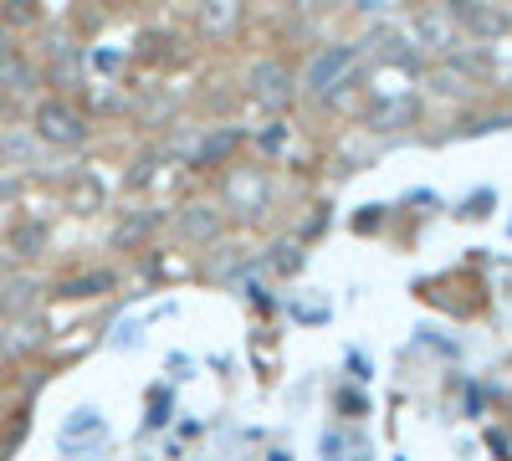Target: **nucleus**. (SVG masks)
Returning <instances> with one entry per match:
<instances>
[{
	"label": "nucleus",
	"instance_id": "f257e3e1",
	"mask_svg": "<svg viewBox=\"0 0 512 461\" xmlns=\"http://www.w3.org/2000/svg\"><path fill=\"white\" fill-rule=\"evenodd\" d=\"M31 134L36 144H52V149H77V144H88V113H82L72 98L62 93H47V98H36L31 103Z\"/></svg>",
	"mask_w": 512,
	"mask_h": 461
},
{
	"label": "nucleus",
	"instance_id": "f03ea898",
	"mask_svg": "<svg viewBox=\"0 0 512 461\" xmlns=\"http://www.w3.org/2000/svg\"><path fill=\"white\" fill-rule=\"evenodd\" d=\"M354 67H359V47H349V41H333V47H323V52L308 62L303 88H308L313 98H328V93H338V88H349Z\"/></svg>",
	"mask_w": 512,
	"mask_h": 461
},
{
	"label": "nucleus",
	"instance_id": "7ed1b4c3",
	"mask_svg": "<svg viewBox=\"0 0 512 461\" xmlns=\"http://www.w3.org/2000/svg\"><path fill=\"white\" fill-rule=\"evenodd\" d=\"M246 88H251V98L262 103V108H287L297 98V72L282 57H262V62H251Z\"/></svg>",
	"mask_w": 512,
	"mask_h": 461
},
{
	"label": "nucleus",
	"instance_id": "20e7f679",
	"mask_svg": "<svg viewBox=\"0 0 512 461\" xmlns=\"http://www.w3.org/2000/svg\"><path fill=\"white\" fill-rule=\"evenodd\" d=\"M226 231V216H221V205H205V200H190L185 211H180V236L185 241H221Z\"/></svg>",
	"mask_w": 512,
	"mask_h": 461
},
{
	"label": "nucleus",
	"instance_id": "39448f33",
	"mask_svg": "<svg viewBox=\"0 0 512 461\" xmlns=\"http://www.w3.org/2000/svg\"><path fill=\"white\" fill-rule=\"evenodd\" d=\"M446 16H451V26H466L472 36H502L512 26V16L497 6H446Z\"/></svg>",
	"mask_w": 512,
	"mask_h": 461
},
{
	"label": "nucleus",
	"instance_id": "423d86ee",
	"mask_svg": "<svg viewBox=\"0 0 512 461\" xmlns=\"http://www.w3.org/2000/svg\"><path fill=\"white\" fill-rule=\"evenodd\" d=\"M36 277H0V318H26L36 308Z\"/></svg>",
	"mask_w": 512,
	"mask_h": 461
},
{
	"label": "nucleus",
	"instance_id": "0eeeda50",
	"mask_svg": "<svg viewBox=\"0 0 512 461\" xmlns=\"http://www.w3.org/2000/svg\"><path fill=\"white\" fill-rule=\"evenodd\" d=\"M415 118H420L415 98H390V103H374V108L364 113V123H369V129H379V134H395V129H410Z\"/></svg>",
	"mask_w": 512,
	"mask_h": 461
},
{
	"label": "nucleus",
	"instance_id": "6e6552de",
	"mask_svg": "<svg viewBox=\"0 0 512 461\" xmlns=\"http://www.w3.org/2000/svg\"><path fill=\"white\" fill-rule=\"evenodd\" d=\"M410 31L420 36V47H436V52H446L456 26H451L446 6H431V11H415V16H410Z\"/></svg>",
	"mask_w": 512,
	"mask_h": 461
},
{
	"label": "nucleus",
	"instance_id": "1a4fd4ad",
	"mask_svg": "<svg viewBox=\"0 0 512 461\" xmlns=\"http://www.w3.org/2000/svg\"><path fill=\"white\" fill-rule=\"evenodd\" d=\"M6 251L16 262H36L41 251H47V226H41V221H16L6 231Z\"/></svg>",
	"mask_w": 512,
	"mask_h": 461
},
{
	"label": "nucleus",
	"instance_id": "9d476101",
	"mask_svg": "<svg viewBox=\"0 0 512 461\" xmlns=\"http://www.w3.org/2000/svg\"><path fill=\"white\" fill-rule=\"evenodd\" d=\"M0 88H11V93H36V88H41V67L26 62L21 52L0 57Z\"/></svg>",
	"mask_w": 512,
	"mask_h": 461
},
{
	"label": "nucleus",
	"instance_id": "9b49d317",
	"mask_svg": "<svg viewBox=\"0 0 512 461\" xmlns=\"http://www.w3.org/2000/svg\"><path fill=\"white\" fill-rule=\"evenodd\" d=\"M118 277L108 272V267H98V272H77V277H67L62 287H57V298H98V292H108Z\"/></svg>",
	"mask_w": 512,
	"mask_h": 461
},
{
	"label": "nucleus",
	"instance_id": "f8f14e48",
	"mask_svg": "<svg viewBox=\"0 0 512 461\" xmlns=\"http://www.w3.org/2000/svg\"><path fill=\"white\" fill-rule=\"evenodd\" d=\"M236 144H241V129H216V134H205L200 149H195V164H221Z\"/></svg>",
	"mask_w": 512,
	"mask_h": 461
},
{
	"label": "nucleus",
	"instance_id": "ddd939ff",
	"mask_svg": "<svg viewBox=\"0 0 512 461\" xmlns=\"http://www.w3.org/2000/svg\"><path fill=\"white\" fill-rule=\"evenodd\" d=\"M226 195H231V200H246L251 211H262V205H267V180H262V175H251V180H246L241 170H231V180H226Z\"/></svg>",
	"mask_w": 512,
	"mask_h": 461
},
{
	"label": "nucleus",
	"instance_id": "4468645a",
	"mask_svg": "<svg viewBox=\"0 0 512 461\" xmlns=\"http://www.w3.org/2000/svg\"><path fill=\"white\" fill-rule=\"evenodd\" d=\"M36 154V134L31 129H0V159L6 164H26Z\"/></svg>",
	"mask_w": 512,
	"mask_h": 461
},
{
	"label": "nucleus",
	"instance_id": "2eb2a0df",
	"mask_svg": "<svg viewBox=\"0 0 512 461\" xmlns=\"http://www.w3.org/2000/svg\"><path fill=\"white\" fill-rule=\"evenodd\" d=\"M236 21H241V6H205V11H200V31H205V36L231 31Z\"/></svg>",
	"mask_w": 512,
	"mask_h": 461
},
{
	"label": "nucleus",
	"instance_id": "dca6fc26",
	"mask_svg": "<svg viewBox=\"0 0 512 461\" xmlns=\"http://www.w3.org/2000/svg\"><path fill=\"white\" fill-rule=\"evenodd\" d=\"M41 21V11L36 6H0V26H6L11 36L21 31V26H36Z\"/></svg>",
	"mask_w": 512,
	"mask_h": 461
},
{
	"label": "nucleus",
	"instance_id": "f3484780",
	"mask_svg": "<svg viewBox=\"0 0 512 461\" xmlns=\"http://www.w3.org/2000/svg\"><path fill=\"white\" fill-rule=\"evenodd\" d=\"M272 134H262V149H282V123H267Z\"/></svg>",
	"mask_w": 512,
	"mask_h": 461
},
{
	"label": "nucleus",
	"instance_id": "a211bd4d",
	"mask_svg": "<svg viewBox=\"0 0 512 461\" xmlns=\"http://www.w3.org/2000/svg\"><path fill=\"white\" fill-rule=\"evenodd\" d=\"M11 52H16V36H11L6 26H0V57H11Z\"/></svg>",
	"mask_w": 512,
	"mask_h": 461
},
{
	"label": "nucleus",
	"instance_id": "6ab92c4d",
	"mask_svg": "<svg viewBox=\"0 0 512 461\" xmlns=\"http://www.w3.org/2000/svg\"><path fill=\"white\" fill-rule=\"evenodd\" d=\"M0 354H6V344H0Z\"/></svg>",
	"mask_w": 512,
	"mask_h": 461
}]
</instances>
